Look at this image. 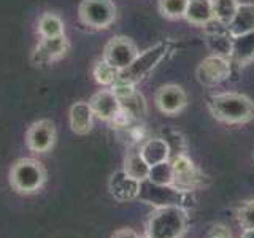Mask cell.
Instances as JSON below:
<instances>
[{"mask_svg":"<svg viewBox=\"0 0 254 238\" xmlns=\"http://www.w3.org/2000/svg\"><path fill=\"white\" fill-rule=\"evenodd\" d=\"M211 115L226 124H246L254 119V102L245 94L224 92L208 99Z\"/></svg>","mask_w":254,"mask_h":238,"instance_id":"6da1fadb","label":"cell"},{"mask_svg":"<svg viewBox=\"0 0 254 238\" xmlns=\"http://www.w3.org/2000/svg\"><path fill=\"white\" fill-rule=\"evenodd\" d=\"M188 229V213L180 205L157 206L151 213L146 235L151 238H181Z\"/></svg>","mask_w":254,"mask_h":238,"instance_id":"7a4b0ae2","label":"cell"},{"mask_svg":"<svg viewBox=\"0 0 254 238\" xmlns=\"http://www.w3.org/2000/svg\"><path fill=\"white\" fill-rule=\"evenodd\" d=\"M46 182V170L35 159H19L10 170V184L19 194H35Z\"/></svg>","mask_w":254,"mask_h":238,"instance_id":"3957f363","label":"cell"},{"mask_svg":"<svg viewBox=\"0 0 254 238\" xmlns=\"http://www.w3.org/2000/svg\"><path fill=\"white\" fill-rule=\"evenodd\" d=\"M170 48H172L170 42H161L148 48L143 53H138L137 58L132 60L129 67L119 71V81L135 86L165 58L167 53L170 51Z\"/></svg>","mask_w":254,"mask_h":238,"instance_id":"277c9868","label":"cell"},{"mask_svg":"<svg viewBox=\"0 0 254 238\" xmlns=\"http://www.w3.org/2000/svg\"><path fill=\"white\" fill-rule=\"evenodd\" d=\"M78 16L84 26L92 29H108L116 19V6L111 0H83Z\"/></svg>","mask_w":254,"mask_h":238,"instance_id":"5b68a950","label":"cell"},{"mask_svg":"<svg viewBox=\"0 0 254 238\" xmlns=\"http://www.w3.org/2000/svg\"><path fill=\"white\" fill-rule=\"evenodd\" d=\"M111 91L116 94V97L121 105V113L126 115L130 121H140L146 116V102L145 97L135 89L133 84L118 81L111 86Z\"/></svg>","mask_w":254,"mask_h":238,"instance_id":"8992f818","label":"cell"},{"mask_svg":"<svg viewBox=\"0 0 254 238\" xmlns=\"http://www.w3.org/2000/svg\"><path fill=\"white\" fill-rule=\"evenodd\" d=\"M230 60L224 56L213 54L205 58L195 70V76L198 83L203 86H216L230 76Z\"/></svg>","mask_w":254,"mask_h":238,"instance_id":"52a82bcc","label":"cell"},{"mask_svg":"<svg viewBox=\"0 0 254 238\" xmlns=\"http://www.w3.org/2000/svg\"><path fill=\"white\" fill-rule=\"evenodd\" d=\"M138 50L135 43L127 37H115L107 43L103 50V60L108 62L111 67L118 68L119 71L129 67L132 60L137 58Z\"/></svg>","mask_w":254,"mask_h":238,"instance_id":"ba28073f","label":"cell"},{"mask_svg":"<svg viewBox=\"0 0 254 238\" xmlns=\"http://www.w3.org/2000/svg\"><path fill=\"white\" fill-rule=\"evenodd\" d=\"M188 192L177 189L175 186H156L148 179L140 182V194L138 198L145 202L156 205V206H167V205H180L183 206L185 197ZM185 208V206H183Z\"/></svg>","mask_w":254,"mask_h":238,"instance_id":"9c48e42d","label":"cell"},{"mask_svg":"<svg viewBox=\"0 0 254 238\" xmlns=\"http://www.w3.org/2000/svg\"><path fill=\"white\" fill-rule=\"evenodd\" d=\"M26 143L34 153H48L56 143V127L50 119H40L34 122L26 133Z\"/></svg>","mask_w":254,"mask_h":238,"instance_id":"30bf717a","label":"cell"},{"mask_svg":"<svg viewBox=\"0 0 254 238\" xmlns=\"http://www.w3.org/2000/svg\"><path fill=\"white\" fill-rule=\"evenodd\" d=\"M188 95L178 84H165L156 92V105L164 115H178L186 108Z\"/></svg>","mask_w":254,"mask_h":238,"instance_id":"8fae6325","label":"cell"},{"mask_svg":"<svg viewBox=\"0 0 254 238\" xmlns=\"http://www.w3.org/2000/svg\"><path fill=\"white\" fill-rule=\"evenodd\" d=\"M172 165L175 175L173 186L183 190V192L194 190L198 184V181H200V175H198L194 162L186 154H180L172 157Z\"/></svg>","mask_w":254,"mask_h":238,"instance_id":"7c38bea8","label":"cell"},{"mask_svg":"<svg viewBox=\"0 0 254 238\" xmlns=\"http://www.w3.org/2000/svg\"><path fill=\"white\" fill-rule=\"evenodd\" d=\"M68 50H70V43L65 35L42 38V42L37 45L34 54H32V60L37 65H45V63H51L61 59L62 56L67 54Z\"/></svg>","mask_w":254,"mask_h":238,"instance_id":"4fadbf2b","label":"cell"},{"mask_svg":"<svg viewBox=\"0 0 254 238\" xmlns=\"http://www.w3.org/2000/svg\"><path fill=\"white\" fill-rule=\"evenodd\" d=\"M110 194L115 200L126 203L132 202L135 198H138L140 194V181L129 177L124 170L115 172L111 175L110 182H108Z\"/></svg>","mask_w":254,"mask_h":238,"instance_id":"5bb4252c","label":"cell"},{"mask_svg":"<svg viewBox=\"0 0 254 238\" xmlns=\"http://www.w3.org/2000/svg\"><path fill=\"white\" fill-rule=\"evenodd\" d=\"M89 105L94 111V116H97L102 121H115L121 115V105H119L116 94L111 89H102L95 92Z\"/></svg>","mask_w":254,"mask_h":238,"instance_id":"9a60e30c","label":"cell"},{"mask_svg":"<svg viewBox=\"0 0 254 238\" xmlns=\"http://www.w3.org/2000/svg\"><path fill=\"white\" fill-rule=\"evenodd\" d=\"M230 59H232L238 67L250 65L251 62H254V30L243 35L232 37Z\"/></svg>","mask_w":254,"mask_h":238,"instance_id":"2e32d148","label":"cell"},{"mask_svg":"<svg viewBox=\"0 0 254 238\" xmlns=\"http://www.w3.org/2000/svg\"><path fill=\"white\" fill-rule=\"evenodd\" d=\"M94 111L89 102H76L70 108V127L76 135H86L92 129Z\"/></svg>","mask_w":254,"mask_h":238,"instance_id":"e0dca14e","label":"cell"},{"mask_svg":"<svg viewBox=\"0 0 254 238\" xmlns=\"http://www.w3.org/2000/svg\"><path fill=\"white\" fill-rule=\"evenodd\" d=\"M140 154L145 159V162L153 167L156 164H161L165 161H170V148L167 145V141L162 137L148 138L140 146Z\"/></svg>","mask_w":254,"mask_h":238,"instance_id":"ac0fdd59","label":"cell"},{"mask_svg":"<svg viewBox=\"0 0 254 238\" xmlns=\"http://www.w3.org/2000/svg\"><path fill=\"white\" fill-rule=\"evenodd\" d=\"M227 30L232 37L248 34L254 30V3H240L232 21L227 24Z\"/></svg>","mask_w":254,"mask_h":238,"instance_id":"d6986e66","label":"cell"},{"mask_svg":"<svg viewBox=\"0 0 254 238\" xmlns=\"http://www.w3.org/2000/svg\"><path fill=\"white\" fill-rule=\"evenodd\" d=\"M185 18L194 26H206L214 21L210 0H189Z\"/></svg>","mask_w":254,"mask_h":238,"instance_id":"ffe728a7","label":"cell"},{"mask_svg":"<svg viewBox=\"0 0 254 238\" xmlns=\"http://www.w3.org/2000/svg\"><path fill=\"white\" fill-rule=\"evenodd\" d=\"M38 34L42 35V38L65 35V26H64V21L61 19V16H58L56 13H50V11L43 13L38 19Z\"/></svg>","mask_w":254,"mask_h":238,"instance_id":"44dd1931","label":"cell"},{"mask_svg":"<svg viewBox=\"0 0 254 238\" xmlns=\"http://www.w3.org/2000/svg\"><path fill=\"white\" fill-rule=\"evenodd\" d=\"M129 177L135 178L137 181H145L148 179V173H149V165L145 162V159L141 157L140 151H135L130 153L126 157L124 161V169H123Z\"/></svg>","mask_w":254,"mask_h":238,"instance_id":"7402d4cb","label":"cell"},{"mask_svg":"<svg viewBox=\"0 0 254 238\" xmlns=\"http://www.w3.org/2000/svg\"><path fill=\"white\" fill-rule=\"evenodd\" d=\"M148 181L153 182L156 186H173L175 175H173L172 161H165V162L149 167Z\"/></svg>","mask_w":254,"mask_h":238,"instance_id":"603a6c76","label":"cell"},{"mask_svg":"<svg viewBox=\"0 0 254 238\" xmlns=\"http://www.w3.org/2000/svg\"><path fill=\"white\" fill-rule=\"evenodd\" d=\"M210 3H211L214 21L224 24V26H227L232 21L237 8L240 5L238 0H210Z\"/></svg>","mask_w":254,"mask_h":238,"instance_id":"cb8c5ba5","label":"cell"},{"mask_svg":"<svg viewBox=\"0 0 254 238\" xmlns=\"http://www.w3.org/2000/svg\"><path fill=\"white\" fill-rule=\"evenodd\" d=\"M189 0H159V11L167 19L185 18Z\"/></svg>","mask_w":254,"mask_h":238,"instance_id":"d4e9b609","label":"cell"},{"mask_svg":"<svg viewBox=\"0 0 254 238\" xmlns=\"http://www.w3.org/2000/svg\"><path fill=\"white\" fill-rule=\"evenodd\" d=\"M94 76H95V81L102 86H113L118 79H119V70L111 67L108 62L105 60H99L95 63L94 67Z\"/></svg>","mask_w":254,"mask_h":238,"instance_id":"484cf974","label":"cell"},{"mask_svg":"<svg viewBox=\"0 0 254 238\" xmlns=\"http://www.w3.org/2000/svg\"><path fill=\"white\" fill-rule=\"evenodd\" d=\"M238 224L243 230L254 229V200L245 202L237 211Z\"/></svg>","mask_w":254,"mask_h":238,"instance_id":"4316f807","label":"cell"},{"mask_svg":"<svg viewBox=\"0 0 254 238\" xmlns=\"http://www.w3.org/2000/svg\"><path fill=\"white\" fill-rule=\"evenodd\" d=\"M203 238H232L229 229L222 224H213L208 227V230L205 232Z\"/></svg>","mask_w":254,"mask_h":238,"instance_id":"83f0119b","label":"cell"},{"mask_svg":"<svg viewBox=\"0 0 254 238\" xmlns=\"http://www.w3.org/2000/svg\"><path fill=\"white\" fill-rule=\"evenodd\" d=\"M111 238H140V237L132 229H119L113 235H111Z\"/></svg>","mask_w":254,"mask_h":238,"instance_id":"f1b7e54d","label":"cell"},{"mask_svg":"<svg viewBox=\"0 0 254 238\" xmlns=\"http://www.w3.org/2000/svg\"><path fill=\"white\" fill-rule=\"evenodd\" d=\"M240 238H254V229H250V230H243V234Z\"/></svg>","mask_w":254,"mask_h":238,"instance_id":"f546056e","label":"cell"},{"mask_svg":"<svg viewBox=\"0 0 254 238\" xmlns=\"http://www.w3.org/2000/svg\"><path fill=\"white\" fill-rule=\"evenodd\" d=\"M140 238H151V237H148V235H145V237H140Z\"/></svg>","mask_w":254,"mask_h":238,"instance_id":"4dcf8cb0","label":"cell"}]
</instances>
